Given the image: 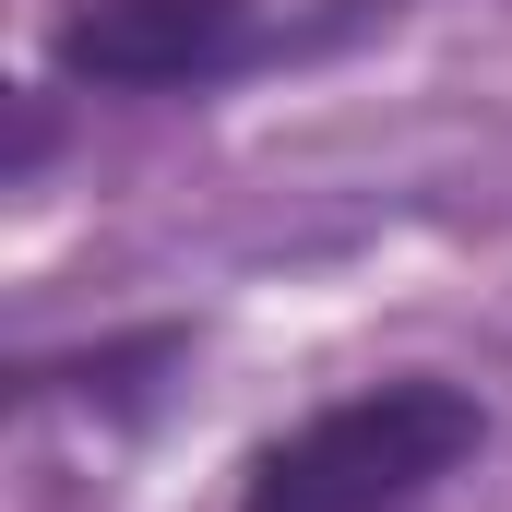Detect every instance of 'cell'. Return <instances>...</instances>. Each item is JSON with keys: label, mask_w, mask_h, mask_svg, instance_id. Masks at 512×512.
<instances>
[{"label": "cell", "mask_w": 512, "mask_h": 512, "mask_svg": "<svg viewBox=\"0 0 512 512\" xmlns=\"http://www.w3.org/2000/svg\"><path fill=\"white\" fill-rule=\"evenodd\" d=\"M489 441L477 393L465 382H370L322 417H298L286 441H262L251 477H239V512H417L441 477H465Z\"/></svg>", "instance_id": "1"}, {"label": "cell", "mask_w": 512, "mask_h": 512, "mask_svg": "<svg viewBox=\"0 0 512 512\" xmlns=\"http://www.w3.org/2000/svg\"><path fill=\"white\" fill-rule=\"evenodd\" d=\"M262 48L251 0H72L48 60L96 96H191V84H227Z\"/></svg>", "instance_id": "2"}]
</instances>
